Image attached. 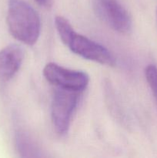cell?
<instances>
[{
	"label": "cell",
	"mask_w": 157,
	"mask_h": 158,
	"mask_svg": "<svg viewBox=\"0 0 157 158\" xmlns=\"http://www.w3.org/2000/svg\"><path fill=\"white\" fill-rule=\"evenodd\" d=\"M55 26L62 43L72 52L102 65L115 66L116 60L109 49L87 37L77 33L64 17H55Z\"/></svg>",
	"instance_id": "1"
},
{
	"label": "cell",
	"mask_w": 157,
	"mask_h": 158,
	"mask_svg": "<svg viewBox=\"0 0 157 158\" xmlns=\"http://www.w3.org/2000/svg\"><path fill=\"white\" fill-rule=\"evenodd\" d=\"M7 25L11 35L28 46L38 40L41 21L35 9L23 0H8Z\"/></svg>",
	"instance_id": "2"
},
{
	"label": "cell",
	"mask_w": 157,
	"mask_h": 158,
	"mask_svg": "<svg viewBox=\"0 0 157 158\" xmlns=\"http://www.w3.org/2000/svg\"><path fill=\"white\" fill-rule=\"evenodd\" d=\"M81 93L58 88L52 103V120L58 134L66 135L70 126L72 114L77 107Z\"/></svg>",
	"instance_id": "3"
},
{
	"label": "cell",
	"mask_w": 157,
	"mask_h": 158,
	"mask_svg": "<svg viewBox=\"0 0 157 158\" xmlns=\"http://www.w3.org/2000/svg\"><path fill=\"white\" fill-rule=\"evenodd\" d=\"M43 76L49 83L58 88L82 93L89 83L86 73L64 68L55 63H49L43 69Z\"/></svg>",
	"instance_id": "4"
},
{
	"label": "cell",
	"mask_w": 157,
	"mask_h": 158,
	"mask_svg": "<svg viewBox=\"0 0 157 158\" xmlns=\"http://www.w3.org/2000/svg\"><path fill=\"white\" fill-rule=\"evenodd\" d=\"M94 8L98 16L112 29L119 33H129L132 19L118 0H94Z\"/></svg>",
	"instance_id": "5"
},
{
	"label": "cell",
	"mask_w": 157,
	"mask_h": 158,
	"mask_svg": "<svg viewBox=\"0 0 157 158\" xmlns=\"http://www.w3.org/2000/svg\"><path fill=\"white\" fill-rule=\"evenodd\" d=\"M24 58L21 46L11 44L0 51V81L10 80L20 69Z\"/></svg>",
	"instance_id": "6"
},
{
	"label": "cell",
	"mask_w": 157,
	"mask_h": 158,
	"mask_svg": "<svg viewBox=\"0 0 157 158\" xmlns=\"http://www.w3.org/2000/svg\"><path fill=\"white\" fill-rule=\"evenodd\" d=\"M16 145L18 151L23 157H38V148L35 146L27 135L23 133L18 134L16 137Z\"/></svg>",
	"instance_id": "7"
},
{
	"label": "cell",
	"mask_w": 157,
	"mask_h": 158,
	"mask_svg": "<svg viewBox=\"0 0 157 158\" xmlns=\"http://www.w3.org/2000/svg\"><path fill=\"white\" fill-rule=\"evenodd\" d=\"M145 75L147 83L152 90L157 103V67L155 65H148L145 69Z\"/></svg>",
	"instance_id": "8"
},
{
	"label": "cell",
	"mask_w": 157,
	"mask_h": 158,
	"mask_svg": "<svg viewBox=\"0 0 157 158\" xmlns=\"http://www.w3.org/2000/svg\"><path fill=\"white\" fill-rule=\"evenodd\" d=\"M39 6L45 8H49L52 4V0H35Z\"/></svg>",
	"instance_id": "9"
}]
</instances>
